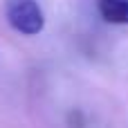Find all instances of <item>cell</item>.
Segmentation results:
<instances>
[{
    "mask_svg": "<svg viewBox=\"0 0 128 128\" xmlns=\"http://www.w3.org/2000/svg\"><path fill=\"white\" fill-rule=\"evenodd\" d=\"M7 20L25 36L40 34L45 27V16L36 0H7Z\"/></svg>",
    "mask_w": 128,
    "mask_h": 128,
    "instance_id": "1",
    "label": "cell"
},
{
    "mask_svg": "<svg viewBox=\"0 0 128 128\" xmlns=\"http://www.w3.org/2000/svg\"><path fill=\"white\" fill-rule=\"evenodd\" d=\"M97 9L106 22L128 25V0H97Z\"/></svg>",
    "mask_w": 128,
    "mask_h": 128,
    "instance_id": "2",
    "label": "cell"
}]
</instances>
